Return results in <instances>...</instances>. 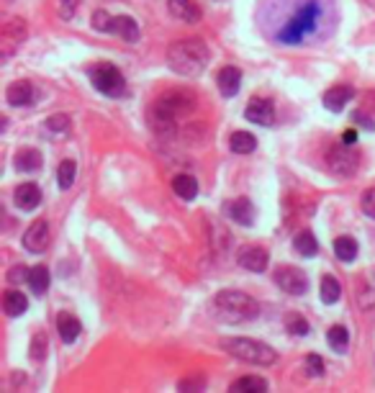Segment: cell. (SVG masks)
<instances>
[{
  "label": "cell",
  "instance_id": "30bf717a",
  "mask_svg": "<svg viewBox=\"0 0 375 393\" xmlns=\"http://www.w3.org/2000/svg\"><path fill=\"white\" fill-rule=\"evenodd\" d=\"M244 116H247V121H252V124L270 127V124L275 121V105L268 98H252L247 103V108H244Z\"/></svg>",
  "mask_w": 375,
  "mask_h": 393
},
{
  "label": "cell",
  "instance_id": "2e32d148",
  "mask_svg": "<svg viewBox=\"0 0 375 393\" xmlns=\"http://www.w3.org/2000/svg\"><path fill=\"white\" fill-rule=\"evenodd\" d=\"M13 165H16V170H21V172H36V170H42L44 157H42V152H39V149L23 147V149H18V152H16Z\"/></svg>",
  "mask_w": 375,
  "mask_h": 393
},
{
  "label": "cell",
  "instance_id": "ffe728a7",
  "mask_svg": "<svg viewBox=\"0 0 375 393\" xmlns=\"http://www.w3.org/2000/svg\"><path fill=\"white\" fill-rule=\"evenodd\" d=\"M26 309H29L26 293H21V291H6V295H3V311L8 316H21L26 314Z\"/></svg>",
  "mask_w": 375,
  "mask_h": 393
},
{
  "label": "cell",
  "instance_id": "f546056e",
  "mask_svg": "<svg viewBox=\"0 0 375 393\" xmlns=\"http://www.w3.org/2000/svg\"><path fill=\"white\" fill-rule=\"evenodd\" d=\"M75 175H78V165L75 160H62L57 168V183L62 190H70L72 183H75Z\"/></svg>",
  "mask_w": 375,
  "mask_h": 393
},
{
  "label": "cell",
  "instance_id": "8992f818",
  "mask_svg": "<svg viewBox=\"0 0 375 393\" xmlns=\"http://www.w3.org/2000/svg\"><path fill=\"white\" fill-rule=\"evenodd\" d=\"M90 83L95 85V90L108 95V98H124L126 95V80L114 64H95L90 70Z\"/></svg>",
  "mask_w": 375,
  "mask_h": 393
},
{
  "label": "cell",
  "instance_id": "d4e9b609",
  "mask_svg": "<svg viewBox=\"0 0 375 393\" xmlns=\"http://www.w3.org/2000/svg\"><path fill=\"white\" fill-rule=\"evenodd\" d=\"M70 129H72V121L70 116H64V113H54L49 119L44 121V131L49 134V136H70Z\"/></svg>",
  "mask_w": 375,
  "mask_h": 393
},
{
  "label": "cell",
  "instance_id": "e0dca14e",
  "mask_svg": "<svg viewBox=\"0 0 375 393\" xmlns=\"http://www.w3.org/2000/svg\"><path fill=\"white\" fill-rule=\"evenodd\" d=\"M227 213H229V218H234V221L242 226H249L255 221V206L249 204L247 198H234L232 204L227 206Z\"/></svg>",
  "mask_w": 375,
  "mask_h": 393
},
{
  "label": "cell",
  "instance_id": "cb8c5ba5",
  "mask_svg": "<svg viewBox=\"0 0 375 393\" xmlns=\"http://www.w3.org/2000/svg\"><path fill=\"white\" fill-rule=\"evenodd\" d=\"M229 147H232L234 155H252L257 149V139L249 131H234L232 139H229Z\"/></svg>",
  "mask_w": 375,
  "mask_h": 393
},
{
  "label": "cell",
  "instance_id": "8fae6325",
  "mask_svg": "<svg viewBox=\"0 0 375 393\" xmlns=\"http://www.w3.org/2000/svg\"><path fill=\"white\" fill-rule=\"evenodd\" d=\"M268 250H262V247L257 245H249L244 247L239 252V265L244 267V270H249V273H262V270H268Z\"/></svg>",
  "mask_w": 375,
  "mask_h": 393
},
{
  "label": "cell",
  "instance_id": "3957f363",
  "mask_svg": "<svg viewBox=\"0 0 375 393\" xmlns=\"http://www.w3.org/2000/svg\"><path fill=\"white\" fill-rule=\"evenodd\" d=\"M213 309H216L221 322L244 324V322L257 319L260 303H257L249 293H242V291H221V293H216V298H213Z\"/></svg>",
  "mask_w": 375,
  "mask_h": 393
},
{
  "label": "cell",
  "instance_id": "5b68a950",
  "mask_svg": "<svg viewBox=\"0 0 375 393\" xmlns=\"http://www.w3.org/2000/svg\"><path fill=\"white\" fill-rule=\"evenodd\" d=\"M319 16H321V8H319L316 0H309L304 6L298 8L296 16L285 23V28L278 34V42L280 44H301L306 34H311L319 23Z\"/></svg>",
  "mask_w": 375,
  "mask_h": 393
},
{
  "label": "cell",
  "instance_id": "1f68e13d",
  "mask_svg": "<svg viewBox=\"0 0 375 393\" xmlns=\"http://www.w3.org/2000/svg\"><path fill=\"white\" fill-rule=\"evenodd\" d=\"M90 23H93V28H95V31H100V34H114L116 18L108 13V11H95V13H93V18H90Z\"/></svg>",
  "mask_w": 375,
  "mask_h": 393
},
{
  "label": "cell",
  "instance_id": "9a60e30c",
  "mask_svg": "<svg viewBox=\"0 0 375 393\" xmlns=\"http://www.w3.org/2000/svg\"><path fill=\"white\" fill-rule=\"evenodd\" d=\"M216 85H219L221 95L234 98L242 88V72L237 70V67H224V70H219V75H216Z\"/></svg>",
  "mask_w": 375,
  "mask_h": 393
},
{
  "label": "cell",
  "instance_id": "277c9868",
  "mask_svg": "<svg viewBox=\"0 0 375 393\" xmlns=\"http://www.w3.org/2000/svg\"><path fill=\"white\" fill-rule=\"evenodd\" d=\"M221 347L234 355L237 360L242 363H249V365H257V368H270L275 365V350L268 347V344L257 342V339H247V337H234V339H224Z\"/></svg>",
  "mask_w": 375,
  "mask_h": 393
},
{
  "label": "cell",
  "instance_id": "ba28073f",
  "mask_svg": "<svg viewBox=\"0 0 375 393\" xmlns=\"http://www.w3.org/2000/svg\"><path fill=\"white\" fill-rule=\"evenodd\" d=\"M275 283H278V288L285 291V293H290V295H304L306 291H309V278H306V273L301 267H290V265L278 267Z\"/></svg>",
  "mask_w": 375,
  "mask_h": 393
},
{
  "label": "cell",
  "instance_id": "5bb4252c",
  "mask_svg": "<svg viewBox=\"0 0 375 393\" xmlns=\"http://www.w3.org/2000/svg\"><path fill=\"white\" fill-rule=\"evenodd\" d=\"M34 85L29 83V80H18V83H13L11 88L6 90V100L11 105H16V108H23V105H31L34 103Z\"/></svg>",
  "mask_w": 375,
  "mask_h": 393
},
{
  "label": "cell",
  "instance_id": "7402d4cb",
  "mask_svg": "<svg viewBox=\"0 0 375 393\" xmlns=\"http://www.w3.org/2000/svg\"><path fill=\"white\" fill-rule=\"evenodd\" d=\"M172 190H175L177 198H183V201H193V198L198 196V183H196V177L193 175H175L172 177Z\"/></svg>",
  "mask_w": 375,
  "mask_h": 393
},
{
  "label": "cell",
  "instance_id": "52a82bcc",
  "mask_svg": "<svg viewBox=\"0 0 375 393\" xmlns=\"http://www.w3.org/2000/svg\"><path fill=\"white\" fill-rule=\"evenodd\" d=\"M326 162H329V170H332L337 177H352L360 168V155L355 152L350 144H334L326 155Z\"/></svg>",
  "mask_w": 375,
  "mask_h": 393
},
{
  "label": "cell",
  "instance_id": "f35d334b",
  "mask_svg": "<svg viewBox=\"0 0 375 393\" xmlns=\"http://www.w3.org/2000/svg\"><path fill=\"white\" fill-rule=\"evenodd\" d=\"M306 368L311 370L314 378H319V375H324V363H321V358H319L316 352H311V355L306 358Z\"/></svg>",
  "mask_w": 375,
  "mask_h": 393
},
{
  "label": "cell",
  "instance_id": "d6986e66",
  "mask_svg": "<svg viewBox=\"0 0 375 393\" xmlns=\"http://www.w3.org/2000/svg\"><path fill=\"white\" fill-rule=\"evenodd\" d=\"M114 34H119L124 42L134 44L139 42V36H142V31H139V23L131 18V16H116V23H114Z\"/></svg>",
  "mask_w": 375,
  "mask_h": 393
},
{
  "label": "cell",
  "instance_id": "7a4b0ae2",
  "mask_svg": "<svg viewBox=\"0 0 375 393\" xmlns=\"http://www.w3.org/2000/svg\"><path fill=\"white\" fill-rule=\"evenodd\" d=\"M196 108V98H193L191 93H183V90H170L160 95L157 103L152 105V113H149V119L155 124L157 131H167L172 134L175 129V121L185 113H191Z\"/></svg>",
  "mask_w": 375,
  "mask_h": 393
},
{
  "label": "cell",
  "instance_id": "7c38bea8",
  "mask_svg": "<svg viewBox=\"0 0 375 393\" xmlns=\"http://www.w3.org/2000/svg\"><path fill=\"white\" fill-rule=\"evenodd\" d=\"M23 39H26V21H21V18H11V21L3 26V57L11 54Z\"/></svg>",
  "mask_w": 375,
  "mask_h": 393
},
{
  "label": "cell",
  "instance_id": "4fadbf2b",
  "mask_svg": "<svg viewBox=\"0 0 375 393\" xmlns=\"http://www.w3.org/2000/svg\"><path fill=\"white\" fill-rule=\"evenodd\" d=\"M13 201H16V206L21 211H34L36 206L42 204V188L36 183H23V185H18L16 188V193H13Z\"/></svg>",
  "mask_w": 375,
  "mask_h": 393
},
{
  "label": "cell",
  "instance_id": "4dcf8cb0",
  "mask_svg": "<svg viewBox=\"0 0 375 393\" xmlns=\"http://www.w3.org/2000/svg\"><path fill=\"white\" fill-rule=\"evenodd\" d=\"M342 295V286L334 275H324L321 278V301L324 303H337Z\"/></svg>",
  "mask_w": 375,
  "mask_h": 393
},
{
  "label": "cell",
  "instance_id": "74e56055",
  "mask_svg": "<svg viewBox=\"0 0 375 393\" xmlns=\"http://www.w3.org/2000/svg\"><path fill=\"white\" fill-rule=\"evenodd\" d=\"M78 6L80 0H59V16H62L64 21H70L72 16L78 13Z\"/></svg>",
  "mask_w": 375,
  "mask_h": 393
},
{
  "label": "cell",
  "instance_id": "f1b7e54d",
  "mask_svg": "<svg viewBox=\"0 0 375 393\" xmlns=\"http://www.w3.org/2000/svg\"><path fill=\"white\" fill-rule=\"evenodd\" d=\"M293 250L298 254H304V257H314L319 252V242L311 232H301L296 239H293Z\"/></svg>",
  "mask_w": 375,
  "mask_h": 393
},
{
  "label": "cell",
  "instance_id": "4316f807",
  "mask_svg": "<svg viewBox=\"0 0 375 393\" xmlns=\"http://www.w3.org/2000/svg\"><path fill=\"white\" fill-rule=\"evenodd\" d=\"M334 254L342 262H352L357 257V242L352 237H337L334 239Z\"/></svg>",
  "mask_w": 375,
  "mask_h": 393
},
{
  "label": "cell",
  "instance_id": "ac0fdd59",
  "mask_svg": "<svg viewBox=\"0 0 375 393\" xmlns=\"http://www.w3.org/2000/svg\"><path fill=\"white\" fill-rule=\"evenodd\" d=\"M352 95H355V90L350 88V85H334V88H329V90L324 93V105L329 108V111L340 113Z\"/></svg>",
  "mask_w": 375,
  "mask_h": 393
},
{
  "label": "cell",
  "instance_id": "7bdbcfd3",
  "mask_svg": "<svg viewBox=\"0 0 375 393\" xmlns=\"http://www.w3.org/2000/svg\"><path fill=\"white\" fill-rule=\"evenodd\" d=\"M370 103H373V108H375V93H373V95H370Z\"/></svg>",
  "mask_w": 375,
  "mask_h": 393
},
{
  "label": "cell",
  "instance_id": "b9f144b4",
  "mask_svg": "<svg viewBox=\"0 0 375 393\" xmlns=\"http://www.w3.org/2000/svg\"><path fill=\"white\" fill-rule=\"evenodd\" d=\"M342 141H345V144H355V141H357V131H355V129L345 131V134H342Z\"/></svg>",
  "mask_w": 375,
  "mask_h": 393
},
{
  "label": "cell",
  "instance_id": "ee69618b",
  "mask_svg": "<svg viewBox=\"0 0 375 393\" xmlns=\"http://www.w3.org/2000/svg\"><path fill=\"white\" fill-rule=\"evenodd\" d=\"M8 3H11V0H8Z\"/></svg>",
  "mask_w": 375,
  "mask_h": 393
},
{
  "label": "cell",
  "instance_id": "83f0119b",
  "mask_svg": "<svg viewBox=\"0 0 375 393\" xmlns=\"http://www.w3.org/2000/svg\"><path fill=\"white\" fill-rule=\"evenodd\" d=\"M326 342H329V347H332L334 352H345L347 344H350V332L342 327V324H334L332 329L326 332Z\"/></svg>",
  "mask_w": 375,
  "mask_h": 393
},
{
  "label": "cell",
  "instance_id": "60d3db41",
  "mask_svg": "<svg viewBox=\"0 0 375 393\" xmlns=\"http://www.w3.org/2000/svg\"><path fill=\"white\" fill-rule=\"evenodd\" d=\"M352 119H355V124H360V127H365L368 131H373V129H375V121L370 119V116H365V113H355Z\"/></svg>",
  "mask_w": 375,
  "mask_h": 393
},
{
  "label": "cell",
  "instance_id": "e575fe53",
  "mask_svg": "<svg viewBox=\"0 0 375 393\" xmlns=\"http://www.w3.org/2000/svg\"><path fill=\"white\" fill-rule=\"evenodd\" d=\"M285 327H288V332L290 334H296V337H306V334H309V322H306L301 314H288Z\"/></svg>",
  "mask_w": 375,
  "mask_h": 393
},
{
  "label": "cell",
  "instance_id": "ab89813d",
  "mask_svg": "<svg viewBox=\"0 0 375 393\" xmlns=\"http://www.w3.org/2000/svg\"><path fill=\"white\" fill-rule=\"evenodd\" d=\"M180 391H201V388H206V378H198V380H183L180 383Z\"/></svg>",
  "mask_w": 375,
  "mask_h": 393
},
{
  "label": "cell",
  "instance_id": "836d02e7",
  "mask_svg": "<svg viewBox=\"0 0 375 393\" xmlns=\"http://www.w3.org/2000/svg\"><path fill=\"white\" fill-rule=\"evenodd\" d=\"M29 355L34 363H44V358H47V334H44V332H36L34 337H31Z\"/></svg>",
  "mask_w": 375,
  "mask_h": 393
},
{
  "label": "cell",
  "instance_id": "d590c367",
  "mask_svg": "<svg viewBox=\"0 0 375 393\" xmlns=\"http://www.w3.org/2000/svg\"><path fill=\"white\" fill-rule=\"evenodd\" d=\"M360 206H362V211H365V216L375 218V188H368L362 193Z\"/></svg>",
  "mask_w": 375,
  "mask_h": 393
},
{
  "label": "cell",
  "instance_id": "8d00e7d4",
  "mask_svg": "<svg viewBox=\"0 0 375 393\" xmlns=\"http://www.w3.org/2000/svg\"><path fill=\"white\" fill-rule=\"evenodd\" d=\"M29 273H31V270L26 265L11 267V270H8V283H13V286H16V283H23V281L29 283Z\"/></svg>",
  "mask_w": 375,
  "mask_h": 393
},
{
  "label": "cell",
  "instance_id": "6da1fadb",
  "mask_svg": "<svg viewBox=\"0 0 375 393\" xmlns=\"http://www.w3.org/2000/svg\"><path fill=\"white\" fill-rule=\"evenodd\" d=\"M208 47H206L203 39H180L167 49V64L172 67V72L183 75V78H198L203 72L206 62H208Z\"/></svg>",
  "mask_w": 375,
  "mask_h": 393
},
{
  "label": "cell",
  "instance_id": "9c48e42d",
  "mask_svg": "<svg viewBox=\"0 0 375 393\" xmlns=\"http://www.w3.org/2000/svg\"><path fill=\"white\" fill-rule=\"evenodd\" d=\"M47 245H49V224L44 218H39L23 232V247H26V252L39 254L47 250Z\"/></svg>",
  "mask_w": 375,
  "mask_h": 393
},
{
  "label": "cell",
  "instance_id": "d6a6232c",
  "mask_svg": "<svg viewBox=\"0 0 375 393\" xmlns=\"http://www.w3.org/2000/svg\"><path fill=\"white\" fill-rule=\"evenodd\" d=\"M232 391H268V380L255 378V375H244V378L234 380Z\"/></svg>",
  "mask_w": 375,
  "mask_h": 393
},
{
  "label": "cell",
  "instance_id": "484cf974",
  "mask_svg": "<svg viewBox=\"0 0 375 393\" xmlns=\"http://www.w3.org/2000/svg\"><path fill=\"white\" fill-rule=\"evenodd\" d=\"M49 283H52V275L49 270L44 265H36L31 267V273H29V288L34 291L36 295H44L47 291H49Z\"/></svg>",
  "mask_w": 375,
  "mask_h": 393
},
{
  "label": "cell",
  "instance_id": "603a6c76",
  "mask_svg": "<svg viewBox=\"0 0 375 393\" xmlns=\"http://www.w3.org/2000/svg\"><path fill=\"white\" fill-rule=\"evenodd\" d=\"M57 332H59V337H62L64 344H72L75 339L80 337V332H83V327H80V322L75 319V316L62 314V316L57 319Z\"/></svg>",
  "mask_w": 375,
  "mask_h": 393
},
{
  "label": "cell",
  "instance_id": "44dd1931",
  "mask_svg": "<svg viewBox=\"0 0 375 393\" xmlns=\"http://www.w3.org/2000/svg\"><path fill=\"white\" fill-rule=\"evenodd\" d=\"M167 11L175 16L177 21H198V8L193 6V0H167Z\"/></svg>",
  "mask_w": 375,
  "mask_h": 393
}]
</instances>
